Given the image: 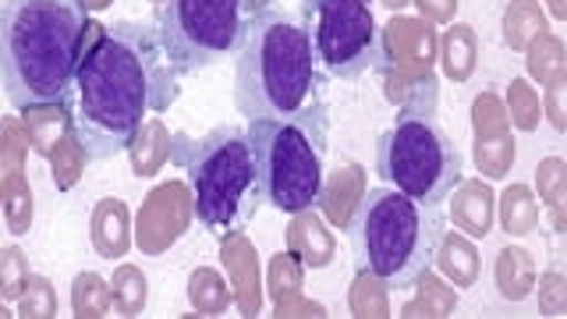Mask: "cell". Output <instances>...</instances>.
<instances>
[{
    "label": "cell",
    "instance_id": "6da1fadb",
    "mask_svg": "<svg viewBox=\"0 0 567 319\" xmlns=\"http://www.w3.org/2000/svg\"><path fill=\"white\" fill-rule=\"evenodd\" d=\"M182 96V71L167 61L156 25L89 22L85 53L71 85V121L89 164L128 153L153 114Z\"/></svg>",
    "mask_w": 567,
    "mask_h": 319
},
{
    "label": "cell",
    "instance_id": "7a4b0ae2",
    "mask_svg": "<svg viewBox=\"0 0 567 319\" xmlns=\"http://www.w3.org/2000/svg\"><path fill=\"white\" fill-rule=\"evenodd\" d=\"M89 35L82 0H8L0 14V71L14 111L64 103Z\"/></svg>",
    "mask_w": 567,
    "mask_h": 319
},
{
    "label": "cell",
    "instance_id": "3957f363",
    "mask_svg": "<svg viewBox=\"0 0 567 319\" xmlns=\"http://www.w3.org/2000/svg\"><path fill=\"white\" fill-rule=\"evenodd\" d=\"M327 71L319 68L312 35L301 22L270 8L256 18L252 35L238 53L235 103L252 117H298L323 103Z\"/></svg>",
    "mask_w": 567,
    "mask_h": 319
},
{
    "label": "cell",
    "instance_id": "277c9868",
    "mask_svg": "<svg viewBox=\"0 0 567 319\" xmlns=\"http://www.w3.org/2000/svg\"><path fill=\"white\" fill-rule=\"evenodd\" d=\"M443 230L440 206H425L390 185L369 188L351 224L354 266L386 280L390 291H412L433 270Z\"/></svg>",
    "mask_w": 567,
    "mask_h": 319
},
{
    "label": "cell",
    "instance_id": "5b68a950",
    "mask_svg": "<svg viewBox=\"0 0 567 319\" xmlns=\"http://www.w3.org/2000/svg\"><path fill=\"white\" fill-rule=\"evenodd\" d=\"M171 164L188 171L195 220L217 238L245 230L256 209L266 203L252 142H248V132L235 124H220L195 142L185 132H174Z\"/></svg>",
    "mask_w": 567,
    "mask_h": 319
},
{
    "label": "cell",
    "instance_id": "8992f818",
    "mask_svg": "<svg viewBox=\"0 0 567 319\" xmlns=\"http://www.w3.org/2000/svg\"><path fill=\"white\" fill-rule=\"evenodd\" d=\"M245 132L256 153L262 199L280 213L312 209L327 182V103L298 117H252Z\"/></svg>",
    "mask_w": 567,
    "mask_h": 319
},
{
    "label": "cell",
    "instance_id": "52a82bcc",
    "mask_svg": "<svg viewBox=\"0 0 567 319\" xmlns=\"http://www.w3.org/2000/svg\"><path fill=\"white\" fill-rule=\"evenodd\" d=\"M380 182L425 206H440L465 182V156L430 114L398 111L394 128L377 142Z\"/></svg>",
    "mask_w": 567,
    "mask_h": 319
},
{
    "label": "cell",
    "instance_id": "ba28073f",
    "mask_svg": "<svg viewBox=\"0 0 567 319\" xmlns=\"http://www.w3.org/2000/svg\"><path fill=\"white\" fill-rule=\"evenodd\" d=\"M256 18L252 0H167L156 8L153 25L167 61L182 75H199L227 58H238Z\"/></svg>",
    "mask_w": 567,
    "mask_h": 319
},
{
    "label": "cell",
    "instance_id": "9c48e42d",
    "mask_svg": "<svg viewBox=\"0 0 567 319\" xmlns=\"http://www.w3.org/2000/svg\"><path fill=\"white\" fill-rule=\"evenodd\" d=\"M301 25L312 35V50L327 79L351 82L377 68L380 29L369 0H301Z\"/></svg>",
    "mask_w": 567,
    "mask_h": 319
},
{
    "label": "cell",
    "instance_id": "30bf717a",
    "mask_svg": "<svg viewBox=\"0 0 567 319\" xmlns=\"http://www.w3.org/2000/svg\"><path fill=\"white\" fill-rule=\"evenodd\" d=\"M195 224V195L188 182L156 185L138 206L135 217V245L142 256L159 259L171 253V245L182 241Z\"/></svg>",
    "mask_w": 567,
    "mask_h": 319
},
{
    "label": "cell",
    "instance_id": "8fae6325",
    "mask_svg": "<svg viewBox=\"0 0 567 319\" xmlns=\"http://www.w3.org/2000/svg\"><path fill=\"white\" fill-rule=\"evenodd\" d=\"M440 64V32L422 14H390L380 29V58L377 71L394 75H433Z\"/></svg>",
    "mask_w": 567,
    "mask_h": 319
},
{
    "label": "cell",
    "instance_id": "7c38bea8",
    "mask_svg": "<svg viewBox=\"0 0 567 319\" xmlns=\"http://www.w3.org/2000/svg\"><path fill=\"white\" fill-rule=\"evenodd\" d=\"M511 128L514 124L507 114V103L493 89L472 100V156L486 182H504L514 160H518V146H514Z\"/></svg>",
    "mask_w": 567,
    "mask_h": 319
},
{
    "label": "cell",
    "instance_id": "4fadbf2b",
    "mask_svg": "<svg viewBox=\"0 0 567 319\" xmlns=\"http://www.w3.org/2000/svg\"><path fill=\"white\" fill-rule=\"evenodd\" d=\"M29 135L22 117H4V128H0V199H4V220L14 238L29 235L32 227V185L25 174V156H29Z\"/></svg>",
    "mask_w": 567,
    "mask_h": 319
},
{
    "label": "cell",
    "instance_id": "5bb4252c",
    "mask_svg": "<svg viewBox=\"0 0 567 319\" xmlns=\"http://www.w3.org/2000/svg\"><path fill=\"white\" fill-rule=\"evenodd\" d=\"M220 263L224 274L235 291V309L245 319L262 316V270H259V253L252 238L238 230V235L220 238Z\"/></svg>",
    "mask_w": 567,
    "mask_h": 319
},
{
    "label": "cell",
    "instance_id": "9a60e30c",
    "mask_svg": "<svg viewBox=\"0 0 567 319\" xmlns=\"http://www.w3.org/2000/svg\"><path fill=\"white\" fill-rule=\"evenodd\" d=\"M306 270L309 266L298 256H291L288 248L270 259V270H266V291H270V301H274V316H280V319H291V316L323 319V316H330L319 301L301 298V291H306Z\"/></svg>",
    "mask_w": 567,
    "mask_h": 319
},
{
    "label": "cell",
    "instance_id": "2e32d148",
    "mask_svg": "<svg viewBox=\"0 0 567 319\" xmlns=\"http://www.w3.org/2000/svg\"><path fill=\"white\" fill-rule=\"evenodd\" d=\"M365 192H369V185H365V167L362 164H351V160H348V164H337L327 174L316 209L330 220V227L351 230L354 217H359V209H362Z\"/></svg>",
    "mask_w": 567,
    "mask_h": 319
},
{
    "label": "cell",
    "instance_id": "e0dca14e",
    "mask_svg": "<svg viewBox=\"0 0 567 319\" xmlns=\"http://www.w3.org/2000/svg\"><path fill=\"white\" fill-rule=\"evenodd\" d=\"M451 224L475 241L489 238V230L496 227V192L486 177H465L451 192Z\"/></svg>",
    "mask_w": 567,
    "mask_h": 319
},
{
    "label": "cell",
    "instance_id": "ac0fdd59",
    "mask_svg": "<svg viewBox=\"0 0 567 319\" xmlns=\"http://www.w3.org/2000/svg\"><path fill=\"white\" fill-rule=\"evenodd\" d=\"M288 253L298 256L309 270H327V266L337 259V238L330 230V220L312 209H301L291 213V224H288Z\"/></svg>",
    "mask_w": 567,
    "mask_h": 319
},
{
    "label": "cell",
    "instance_id": "d6986e66",
    "mask_svg": "<svg viewBox=\"0 0 567 319\" xmlns=\"http://www.w3.org/2000/svg\"><path fill=\"white\" fill-rule=\"evenodd\" d=\"M89 238H93V248L103 259H121L128 256V248L135 241V224L132 213L121 199H100L93 206V217H89Z\"/></svg>",
    "mask_w": 567,
    "mask_h": 319
},
{
    "label": "cell",
    "instance_id": "ffe728a7",
    "mask_svg": "<svg viewBox=\"0 0 567 319\" xmlns=\"http://www.w3.org/2000/svg\"><path fill=\"white\" fill-rule=\"evenodd\" d=\"M436 270L447 277L457 291H468L483 277V256H478V245L475 238H468L465 230H443V238L436 245V259H433Z\"/></svg>",
    "mask_w": 567,
    "mask_h": 319
},
{
    "label": "cell",
    "instance_id": "44dd1931",
    "mask_svg": "<svg viewBox=\"0 0 567 319\" xmlns=\"http://www.w3.org/2000/svg\"><path fill=\"white\" fill-rule=\"evenodd\" d=\"M536 280H539V270H536V259H532L528 248H522V245L496 248V256H493V288L504 301L532 298V291H536Z\"/></svg>",
    "mask_w": 567,
    "mask_h": 319
},
{
    "label": "cell",
    "instance_id": "7402d4cb",
    "mask_svg": "<svg viewBox=\"0 0 567 319\" xmlns=\"http://www.w3.org/2000/svg\"><path fill=\"white\" fill-rule=\"evenodd\" d=\"M380 82H383V96L390 106L408 114H436V103H440V79L436 71L433 75H394V71H380Z\"/></svg>",
    "mask_w": 567,
    "mask_h": 319
},
{
    "label": "cell",
    "instance_id": "603a6c76",
    "mask_svg": "<svg viewBox=\"0 0 567 319\" xmlns=\"http://www.w3.org/2000/svg\"><path fill=\"white\" fill-rule=\"evenodd\" d=\"M478 68V35L465 22H451L440 32V71L454 85H465Z\"/></svg>",
    "mask_w": 567,
    "mask_h": 319
},
{
    "label": "cell",
    "instance_id": "cb8c5ba5",
    "mask_svg": "<svg viewBox=\"0 0 567 319\" xmlns=\"http://www.w3.org/2000/svg\"><path fill=\"white\" fill-rule=\"evenodd\" d=\"M496 224L507 238H525L539 230V195L532 185L514 182L496 195Z\"/></svg>",
    "mask_w": 567,
    "mask_h": 319
},
{
    "label": "cell",
    "instance_id": "d4e9b609",
    "mask_svg": "<svg viewBox=\"0 0 567 319\" xmlns=\"http://www.w3.org/2000/svg\"><path fill=\"white\" fill-rule=\"evenodd\" d=\"M536 195L546 209L549 230L557 238H567V160L546 156L536 167Z\"/></svg>",
    "mask_w": 567,
    "mask_h": 319
},
{
    "label": "cell",
    "instance_id": "484cf974",
    "mask_svg": "<svg viewBox=\"0 0 567 319\" xmlns=\"http://www.w3.org/2000/svg\"><path fill=\"white\" fill-rule=\"evenodd\" d=\"M457 312V288L443 277L440 270H425L415 284V295L404 301L401 312L404 319H443V316H454Z\"/></svg>",
    "mask_w": 567,
    "mask_h": 319
},
{
    "label": "cell",
    "instance_id": "4316f807",
    "mask_svg": "<svg viewBox=\"0 0 567 319\" xmlns=\"http://www.w3.org/2000/svg\"><path fill=\"white\" fill-rule=\"evenodd\" d=\"M22 124H25V135L32 142V153L50 160V153L58 150V142L75 128L71 121V106L64 103H50V106H32V111H22Z\"/></svg>",
    "mask_w": 567,
    "mask_h": 319
},
{
    "label": "cell",
    "instance_id": "83f0119b",
    "mask_svg": "<svg viewBox=\"0 0 567 319\" xmlns=\"http://www.w3.org/2000/svg\"><path fill=\"white\" fill-rule=\"evenodd\" d=\"M174 156V135L167 132V124L159 117H150L142 124V132L135 135V142L128 146V160H132V174L135 177H156L167 167V160Z\"/></svg>",
    "mask_w": 567,
    "mask_h": 319
},
{
    "label": "cell",
    "instance_id": "f1b7e54d",
    "mask_svg": "<svg viewBox=\"0 0 567 319\" xmlns=\"http://www.w3.org/2000/svg\"><path fill=\"white\" fill-rule=\"evenodd\" d=\"M501 29H504V43L511 50L525 53L549 29V18H546L539 0H511V4L504 8Z\"/></svg>",
    "mask_w": 567,
    "mask_h": 319
},
{
    "label": "cell",
    "instance_id": "f546056e",
    "mask_svg": "<svg viewBox=\"0 0 567 319\" xmlns=\"http://www.w3.org/2000/svg\"><path fill=\"white\" fill-rule=\"evenodd\" d=\"M188 306L199 316H227L235 306V291H230L227 274L213 270V266H199L188 277Z\"/></svg>",
    "mask_w": 567,
    "mask_h": 319
},
{
    "label": "cell",
    "instance_id": "4dcf8cb0",
    "mask_svg": "<svg viewBox=\"0 0 567 319\" xmlns=\"http://www.w3.org/2000/svg\"><path fill=\"white\" fill-rule=\"evenodd\" d=\"M114 312V288L96 270H85L71 284V316L79 319H103Z\"/></svg>",
    "mask_w": 567,
    "mask_h": 319
},
{
    "label": "cell",
    "instance_id": "1f68e13d",
    "mask_svg": "<svg viewBox=\"0 0 567 319\" xmlns=\"http://www.w3.org/2000/svg\"><path fill=\"white\" fill-rule=\"evenodd\" d=\"M348 309L359 319H386L390 312V284L380 280L377 274L359 270L348 288Z\"/></svg>",
    "mask_w": 567,
    "mask_h": 319
},
{
    "label": "cell",
    "instance_id": "d6a6232c",
    "mask_svg": "<svg viewBox=\"0 0 567 319\" xmlns=\"http://www.w3.org/2000/svg\"><path fill=\"white\" fill-rule=\"evenodd\" d=\"M564 68H567V43L560 40L557 32L546 29L539 40L525 50V71H528V79L546 85L554 75H560Z\"/></svg>",
    "mask_w": 567,
    "mask_h": 319
},
{
    "label": "cell",
    "instance_id": "836d02e7",
    "mask_svg": "<svg viewBox=\"0 0 567 319\" xmlns=\"http://www.w3.org/2000/svg\"><path fill=\"white\" fill-rule=\"evenodd\" d=\"M50 182L58 185L61 192L68 188H75L82 182V174H85V164H89V153L82 150V142H79V132L71 128L61 142H58V150L50 153Z\"/></svg>",
    "mask_w": 567,
    "mask_h": 319
},
{
    "label": "cell",
    "instance_id": "e575fe53",
    "mask_svg": "<svg viewBox=\"0 0 567 319\" xmlns=\"http://www.w3.org/2000/svg\"><path fill=\"white\" fill-rule=\"evenodd\" d=\"M507 114H511V124L518 132H536L539 121H543V100H539V89L532 85L528 75H514L511 85H507Z\"/></svg>",
    "mask_w": 567,
    "mask_h": 319
},
{
    "label": "cell",
    "instance_id": "d590c367",
    "mask_svg": "<svg viewBox=\"0 0 567 319\" xmlns=\"http://www.w3.org/2000/svg\"><path fill=\"white\" fill-rule=\"evenodd\" d=\"M111 288H114V312L117 316H142L150 301V277L138 270L132 263H121L114 277H111Z\"/></svg>",
    "mask_w": 567,
    "mask_h": 319
},
{
    "label": "cell",
    "instance_id": "8d00e7d4",
    "mask_svg": "<svg viewBox=\"0 0 567 319\" xmlns=\"http://www.w3.org/2000/svg\"><path fill=\"white\" fill-rule=\"evenodd\" d=\"M32 280V270H29V259L22 248H0V298L8 301V306H18V298L25 295Z\"/></svg>",
    "mask_w": 567,
    "mask_h": 319
},
{
    "label": "cell",
    "instance_id": "74e56055",
    "mask_svg": "<svg viewBox=\"0 0 567 319\" xmlns=\"http://www.w3.org/2000/svg\"><path fill=\"white\" fill-rule=\"evenodd\" d=\"M14 316H25V319H50L58 316V291H53V284L40 274H32L25 295L18 298V312Z\"/></svg>",
    "mask_w": 567,
    "mask_h": 319
},
{
    "label": "cell",
    "instance_id": "f35d334b",
    "mask_svg": "<svg viewBox=\"0 0 567 319\" xmlns=\"http://www.w3.org/2000/svg\"><path fill=\"white\" fill-rule=\"evenodd\" d=\"M536 301L543 316H567V274L560 266H549L536 280Z\"/></svg>",
    "mask_w": 567,
    "mask_h": 319
},
{
    "label": "cell",
    "instance_id": "ab89813d",
    "mask_svg": "<svg viewBox=\"0 0 567 319\" xmlns=\"http://www.w3.org/2000/svg\"><path fill=\"white\" fill-rule=\"evenodd\" d=\"M543 117L554 132H567V68L543 85Z\"/></svg>",
    "mask_w": 567,
    "mask_h": 319
},
{
    "label": "cell",
    "instance_id": "60d3db41",
    "mask_svg": "<svg viewBox=\"0 0 567 319\" xmlns=\"http://www.w3.org/2000/svg\"><path fill=\"white\" fill-rule=\"evenodd\" d=\"M457 4L461 0H415L419 14L433 25H451L457 22Z\"/></svg>",
    "mask_w": 567,
    "mask_h": 319
},
{
    "label": "cell",
    "instance_id": "b9f144b4",
    "mask_svg": "<svg viewBox=\"0 0 567 319\" xmlns=\"http://www.w3.org/2000/svg\"><path fill=\"white\" fill-rule=\"evenodd\" d=\"M543 8L554 22H567V0H543Z\"/></svg>",
    "mask_w": 567,
    "mask_h": 319
},
{
    "label": "cell",
    "instance_id": "7bdbcfd3",
    "mask_svg": "<svg viewBox=\"0 0 567 319\" xmlns=\"http://www.w3.org/2000/svg\"><path fill=\"white\" fill-rule=\"evenodd\" d=\"M380 4H383V8H386L390 14H401V11H404L408 4H415V0H380Z\"/></svg>",
    "mask_w": 567,
    "mask_h": 319
},
{
    "label": "cell",
    "instance_id": "ee69618b",
    "mask_svg": "<svg viewBox=\"0 0 567 319\" xmlns=\"http://www.w3.org/2000/svg\"><path fill=\"white\" fill-rule=\"evenodd\" d=\"M82 4H85L89 11H106V8L114 4V0H82Z\"/></svg>",
    "mask_w": 567,
    "mask_h": 319
},
{
    "label": "cell",
    "instance_id": "f6af8a7d",
    "mask_svg": "<svg viewBox=\"0 0 567 319\" xmlns=\"http://www.w3.org/2000/svg\"><path fill=\"white\" fill-rule=\"evenodd\" d=\"M252 8L262 14V11H270V8H274V0H252Z\"/></svg>",
    "mask_w": 567,
    "mask_h": 319
},
{
    "label": "cell",
    "instance_id": "bcb514c9",
    "mask_svg": "<svg viewBox=\"0 0 567 319\" xmlns=\"http://www.w3.org/2000/svg\"><path fill=\"white\" fill-rule=\"evenodd\" d=\"M153 4H156V8H159V4H167V0H153Z\"/></svg>",
    "mask_w": 567,
    "mask_h": 319
}]
</instances>
